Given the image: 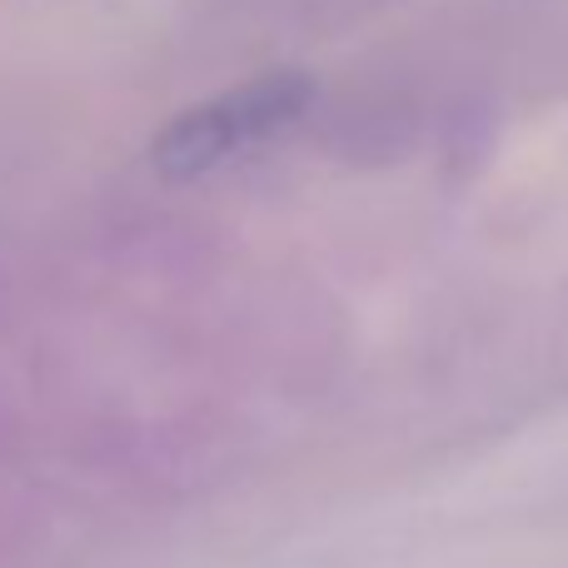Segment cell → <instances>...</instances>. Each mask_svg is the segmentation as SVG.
Returning <instances> with one entry per match:
<instances>
[{"label":"cell","mask_w":568,"mask_h":568,"mask_svg":"<svg viewBox=\"0 0 568 568\" xmlns=\"http://www.w3.org/2000/svg\"><path fill=\"white\" fill-rule=\"evenodd\" d=\"M310 105H314L310 75L280 70V75L245 80V85L200 100L195 110L170 120L155 135V145H150V165L165 180H200L210 170L230 165V160L250 155L265 140H275Z\"/></svg>","instance_id":"obj_1"}]
</instances>
